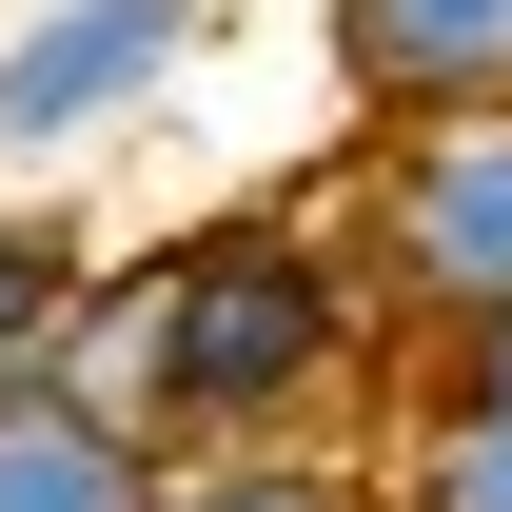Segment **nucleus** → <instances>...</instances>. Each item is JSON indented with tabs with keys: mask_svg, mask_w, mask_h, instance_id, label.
Masks as SVG:
<instances>
[{
	"mask_svg": "<svg viewBox=\"0 0 512 512\" xmlns=\"http://www.w3.org/2000/svg\"><path fill=\"white\" fill-rule=\"evenodd\" d=\"M355 355H375V296H355L335 217H197V237H158L138 276H99L79 335H60V375L119 394L158 453L316 434L335 394H355Z\"/></svg>",
	"mask_w": 512,
	"mask_h": 512,
	"instance_id": "1",
	"label": "nucleus"
},
{
	"mask_svg": "<svg viewBox=\"0 0 512 512\" xmlns=\"http://www.w3.org/2000/svg\"><path fill=\"white\" fill-rule=\"evenodd\" d=\"M335 256H355L375 335L512 316V99H473V119H375V178L335 217Z\"/></svg>",
	"mask_w": 512,
	"mask_h": 512,
	"instance_id": "2",
	"label": "nucleus"
},
{
	"mask_svg": "<svg viewBox=\"0 0 512 512\" xmlns=\"http://www.w3.org/2000/svg\"><path fill=\"white\" fill-rule=\"evenodd\" d=\"M197 20H217V0H20V20H0V178L119 138L138 99L197 60Z\"/></svg>",
	"mask_w": 512,
	"mask_h": 512,
	"instance_id": "3",
	"label": "nucleus"
},
{
	"mask_svg": "<svg viewBox=\"0 0 512 512\" xmlns=\"http://www.w3.org/2000/svg\"><path fill=\"white\" fill-rule=\"evenodd\" d=\"M316 40H335L355 119H473V99H512V0H316Z\"/></svg>",
	"mask_w": 512,
	"mask_h": 512,
	"instance_id": "4",
	"label": "nucleus"
},
{
	"mask_svg": "<svg viewBox=\"0 0 512 512\" xmlns=\"http://www.w3.org/2000/svg\"><path fill=\"white\" fill-rule=\"evenodd\" d=\"M0 512H158V434L40 355V375H0Z\"/></svg>",
	"mask_w": 512,
	"mask_h": 512,
	"instance_id": "5",
	"label": "nucleus"
},
{
	"mask_svg": "<svg viewBox=\"0 0 512 512\" xmlns=\"http://www.w3.org/2000/svg\"><path fill=\"white\" fill-rule=\"evenodd\" d=\"M79 296H99V256H79L40 197H0V375H40V355L79 335Z\"/></svg>",
	"mask_w": 512,
	"mask_h": 512,
	"instance_id": "6",
	"label": "nucleus"
},
{
	"mask_svg": "<svg viewBox=\"0 0 512 512\" xmlns=\"http://www.w3.org/2000/svg\"><path fill=\"white\" fill-rule=\"evenodd\" d=\"M158 512H375V493L276 434V453H158Z\"/></svg>",
	"mask_w": 512,
	"mask_h": 512,
	"instance_id": "7",
	"label": "nucleus"
},
{
	"mask_svg": "<svg viewBox=\"0 0 512 512\" xmlns=\"http://www.w3.org/2000/svg\"><path fill=\"white\" fill-rule=\"evenodd\" d=\"M434 414H473V434H512V316L434 335Z\"/></svg>",
	"mask_w": 512,
	"mask_h": 512,
	"instance_id": "8",
	"label": "nucleus"
}]
</instances>
